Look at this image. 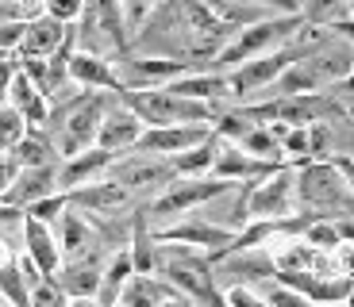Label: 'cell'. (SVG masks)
Instances as JSON below:
<instances>
[{
	"label": "cell",
	"mask_w": 354,
	"mask_h": 307,
	"mask_svg": "<svg viewBox=\"0 0 354 307\" xmlns=\"http://www.w3.org/2000/svg\"><path fill=\"white\" fill-rule=\"evenodd\" d=\"M212 158H216V135H208L204 142L189 146L185 154L169 158V166H174L177 177H212Z\"/></svg>",
	"instance_id": "cell-25"
},
{
	"label": "cell",
	"mask_w": 354,
	"mask_h": 307,
	"mask_svg": "<svg viewBox=\"0 0 354 307\" xmlns=\"http://www.w3.org/2000/svg\"><path fill=\"white\" fill-rule=\"evenodd\" d=\"M115 97L131 115H139L142 127H212L220 108H227L177 97L169 88H135V92H115Z\"/></svg>",
	"instance_id": "cell-2"
},
{
	"label": "cell",
	"mask_w": 354,
	"mask_h": 307,
	"mask_svg": "<svg viewBox=\"0 0 354 307\" xmlns=\"http://www.w3.org/2000/svg\"><path fill=\"white\" fill-rule=\"evenodd\" d=\"M328 307H354V296H351V299H343V304H328Z\"/></svg>",
	"instance_id": "cell-44"
},
{
	"label": "cell",
	"mask_w": 354,
	"mask_h": 307,
	"mask_svg": "<svg viewBox=\"0 0 354 307\" xmlns=\"http://www.w3.org/2000/svg\"><path fill=\"white\" fill-rule=\"evenodd\" d=\"M335 158V123H308V161Z\"/></svg>",
	"instance_id": "cell-28"
},
{
	"label": "cell",
	"mask_w": 354,
	"mask_h": 307,
	"mask_svg": "<svg viewBox=\"0 0 354 307\" xmlns=\"http://www.w3.org/2000/svg\"><path fill=\"white\" fill-rule=\"evenodd\" d=\"M212 127H147L135 142V154H151V158H177L189 146L204 142Z\"/></svg>",
	"instance_id": "cell-13"
},
{
	"label": "cell",
	"mask_w": 354,
	"mask_h": 307,
	"mask_svg": "<svg viewBox=\"0 0 354 307\" xmlns=\"http://www.w3.org/2000/svg\"><path fill=\"white\" fill-rule=\"evenodd\" d=\"M66 307H100L97 299H66Z\"/></svg>",
	"instance_id": "cell-43"
},
{
	"label": "cell",
	"mask_w": 354,
	"mask_h": 307,
	"mask_svg": "<svg viewBox=\"0 0 354 307\" xmlns=\"http://www.w3.org/2000/svg\"><path fill=\"white\" fill-rule=\"evenodd\" d=\"M27 281H24V273H19V265H16V257L12 261H4L0 265V299L8 307H27Z\"/></svg>",
	"instance_id": "cell-27"
},
{
	"label": "cell",
	"mask_w": 354,
	"mask_h": 307,
	"mask_svg": "<svg viewBox=\"0 0 354 307\" xmlns=\"http://www.w3.org/2000/svg\"><path fill=\"white\" fill-rule=\"evenodd\" d=\"M16 73H19L16 54H8V58H0V104L8 100V88H12V81H16Z\"/></svg>",
	"instance_id": "cell-36"
},
{
	"label": "cell",
	"mask_w": 354,
	"mask_h": 307,
	"mask_svg": "<svg viewBox=\"0 0 354 307\" xmlns=\"http://www.w3.org/2000/svg\"><path fill=\"white\" fill-rule=\"evenodd\" d=\"M104 261H108V250H93V254L70 257V261L58 265L54 281H58V288L66 292V299H97Z\"/></svg>",
	"instance_id": "cell-11"
},
{
	"label": "cell",
	"mask_w": 354,
	"mask_h": 307,
	"mask_svg": "<svg viewBox=\"0 0 354 307\" xmlns=\"http://www.w3.org/2000/svg\"><path fill=\"white\" fill-rule=\"evenodd\" d=\"M112 161H115V154H108V150H100V146H88V150H81V154H73V158H62L58 161V192H73L81 184L104 177Z\"/></svg>",
	"instance_id": "cell-18"
},
{
	"label": "cell",
	"mask_w": 354,
	"mask_h": 307,
	"mask_svg": "<svg viewBox=\"0 0 354 307\" xmlns=\"http://www.w3.org/2000/svg\"><path fill=\"white\" fill-rule=\"evenodd\" d=\"M235 184L231 181H220V177H177L174 184H166L158 196H151V200L142 204V219L154 227H162L166 219H185V215H193L196 208H204V204H212L216 196L231 192Z\"/></svg>",
	"instance_id": "cell-4"
},
{
	"label": "cell",
	"mask_w": 354,
	"mask_h": 307,
	"mask_svg": "<svg viewBox=\"0 0 354 307\" xmlns=\"http://www.w3.org/2000/svg\"><path fill=\"white\" fill-rule=\"evenodd\" d=\"M27 135V123H24V115L16 112V108H8V104H0V150H12L19 139Z\"/></svg>",
	"instance_id": "cell-30"
},
{
	"label": "cell",
	"mask_w": 354,
	"mask_h": 307,
	"mask_svg": "<svg viewBox=\"0 0 354 307\" xmlns=\"http://www.w3.org/2000/svg\"><path fill=\"white\" fill-rule=\"evenodd\" d=\"M66 200H70V208L85 211V215H124V211L142 208L127 188H120V184L108 181V177H97V181H88V184H81V188H73V192H66Z\"/></svg>",
	"instance_id": "cell-10"
},
{
	"label": "cell",
	"mask_w": 354,
	"mask_h": 307,
	"mask_svg": "<svg viewBox=\"0 0 354 307\" xmlns=\"http://www.w3.org/2000/svg\"><path fill=\"white\" fill-rule=\"evenodd\" d=\"M104 177H108V181H115L120 188H127L139 204H147L151 196H158L166 184L177 181L169 158H151V154H135V150L120 154V158L108 166Z\"/></svg>",
	"instance_id": "cell-7"
},
{
	"label": "cell",
	"mask_w": 354,
	"mask_h": 307,
	"mask_svg": "<svg viewBox=\"0 0 354 307\" xmlns=\"http://www.w3.org/2000/svg\"><path fill=\"white\" fill-rule=\"evenodd\" d=\"M301 50H304V46L289 39V43L277 46V50L258 54V58H250V61H243V66H235L231 73H223V77H227V92H231V108L250 104L254 97H262L266 88L274 85V81L281 77L285 70H289L292 61L301 58Z\"/></svg>",
	"instance_id": "cell-5"
},
{
	"label": "cell",
	"mask_w": 354,
	"mask_h": 307,
	"mask_svg": "<svg viewBox=\"0 0 354 307\" xmlns=\"http://www.w3.org/2000/svg\"><path fill=\"white\" fill-rule=\"evenodd\" d=\"M270 307H316V304H308L304 296H297V292H289V288H270V299H266Z\"/></svg>",
	"instance_id": "cell-35"
},
{
	"label": "cell",
	"mask_w": 354,
	"mask_h": 307,
	"mask_svg": "<svg viewBox=\"0 0 354 307\" xmlns=\"http://www.w3.org/2000/svg\"><path fill=\"white\" fill-rule=\"evenodd\" d=\"M169 292L174 288L162 281L158 273H151V277H139V273H135L131 281L124 284V292H120V304L124 307H158Z\"/></svg>",
	"instance_id": "cell-24"
},
{
	"label": "cell",
	"mask_w": 354,
	"mask_h": 307,
	"mask_svg": "<svg viewBox=\"0 0 354 307\" xmlns=\"http://www.w3.org/2000/svg\"><path fill=\"white\" fill-rule=\"evenodd\" d=\"M127 254H131V265H135L139 277H151V273L158 269V242H154V235H151V223L142 219V208H139V215H135Z\"/></svg>",
	"instance_id": "cell-23"
},
{
	"label": "cell",
	"mask_w": 354,
	"mask_h": 307,
	"mask_svg": "<svg viewBox=\"0 0 354 307\" xmlns=\"http://www.w3.org/2000/svg\"><path fill=\"white\" fill-rule=\"evenodd\" d=\"M277 166H270V161H258L250 158L247 150H239L235 142H223L220 135H216V158H212V177H220V181H258V177L274 173Z\"/></svg>",
	"instance_id": "cell-16"
},
{
	"label": "cell",
	"mask_w": 354,
	"mask_h": 307,
	"mask_svg": "<svg viewBox=\"0 0 354 307\" xmlns=\"http://www.w3.org/2000/svg\"><path fill=\"white\" fill-rule=\"evenodd\" d=\"M19 254L31 257L43 277H54L58 265H62V254H58V242H54V230L46 223H35V219H24V246H19Z\"/></svg>",
	"instance_id": "cell-19"
},
{
	"label": "cell",
	"mask_w": 354,
	"mask_h": 307,
	"mask_svg": "<svg viewBox=\"0 0 354 307\" xmlns=\"http://www.w3.org/2000/svg\"><path fill=\"white\" fill-rule=\"evenodd\" d=\"M331 227H335L343 246H354V219H331Z\"/></svg>",
	"instance_id": "cell-39"
},
{
	"label": "cell",
	"mask_w": 354,
	"mask_h": 307,
	"mask_svg": "<svg viewBox=\"0 0 354 307\" xmlns=\"http://www.w3.org/2000/svg\"><path fill=\"white\" fill-rule=\"evenodd\" d=\"M70 208V200H66V192H50V196H43V200H35L31 208H24V215L27 219H35V223H46L50 227L62 211Z\"/></svg>",
	"instance_id": "cell-29"
},
{
	"label": "cell",
	"mask_w": 354,
	"mask_h": 307,
	"mask_svg": "<svg viewBox=\"0 0 354 307\" xmlns=\"http://www.w3.org/2000/svg\"><path fill=\"white\" fill-rule=\"evenodd\" d=\"M0 58H8V54H0Z\"/></svg>",
	"instance_id": "cell-48"
},
{
	"label": "cell",
	"mask_w": 354,
	"mask_h": 307,
	"mask_svg": "<svg viewBox=\"0 0 354 307\" xmlns=\"http://www.w3.org/2000/svg\"><path fill=\"white\" fill-rule=\"evenodd\" d=\"M154 242H174V246H189V250H201V254H208V261H216V257H223L231 250V242H235V230L227 227H216V223L201 219V215H185V219L177 223H162V227L151 230Z\"/></svg>",
	"instance_id": "cell-9"
},
{
	"label": "cell",
	"mask_w": 354,
	"mask_h": 307,
	"mask_svg": "<svg viewBox=\"0 0 354 307\" xmlns=\"http://www.w3.org/2000/svg\"><path fill=\"white\" fill-rule=\"evenodd\" d=\"M274 257H270V246H250V250H231V254L216 257L212 261V277L216 284L223 277H235L239 284H254V281H274Z\"/></svg>",
	"instance_id": "cell-12"
},
{
	"label": "cell",
	"mask_w": 354,
	"mask_h": 307,
	"mask_svg": "<svg viewBox=\"0 0 354 307\" xmlns=\"http://www.w3.org/2000/svg\"><path fill=\"white\" fill-rule=\"evenodd\" d=\"M328 92H331V97L339 100V104H343V112H346V115L354 112V73H351V77H343V81H339V85H331Z\"/></svg>",
	"instance_id": "cell-38"
},
{
	"label": "cell",
	"mask_w": 354,
	"mask_h": 307,
	"mask_svg": "<svg viewBox=\"0 0 354 307\" xmlns=\"http://www.w3.org/2000/svg\"><path fill=\"white\" fill-rule=\"evenodd\" d=\"M301 23L304 19H301V12H297V16H262V19H254V23L239 27V31L220 46V54L212 58V66H208L204 73H231L235 66L258 58V54L277 50V46H285L292 35H297Z\"/></svg>",
	"instance_id": "cell-3"
},
{
	"label": "cell",
	"mask_w": 354,
	"mask_h": 307,
	"mask_svg": "<svg viewBox=\"0 0 354 307\" xmlns=\"http://www.w3.org/2000/svg\"><path fill=\"white\" fill-rule=\"evenodd\" d=\"M301 19L312 27H335L346 19V0H301Z\"/></svg>",
	"instance_id": "cell-26"
},
{
	"label": "cell",
	"mask_w": 354,
	"mask_h": 307,
	"mask_svg": "<svg viewBox=\"0 0 354 307\" xmlns=\"http://www.w3.org/2000/svg\"><path fill=\"white\" fill-rule=\"evenodd\" d=\"M81 8H85V0H43V16L58 19V23H77Z\"/></svg>",
	"instance_id": "cell-31"
},
{
	"label": "cell",
	"mask_w": 354,
	"mask_h": 307,
	"mask_svg": "<svg viewBox=\"0 0 354 307\" xmlns=\"http://www.w3.org/2000/svg\"><path fill=\"white\" fill-rule=\"evenodd\" d=\"M70 81L85 92H120L115 85V70L108 58H97V54H70Z\"/></svg>",
	"instance_id": "cell-21"
},
{
	"label": "cell",
	"mask_w": 354,
	"mask_h": 307,
	"mask_svg": "<svg viewBox=\"0 0 354 307\" xmlns=\"http://www.w3.org/2000/svg\"><path fill=\"white\" fill-rule=\"evenodd\" d=\"M235 4L258 8V12H266V16H297V12H301L297 0H235Z\"/></svg>",
	"instance_id": "cell-33"
},
{
	"label": "cell",
	"mask_w": 354,
	"mask_h": 307,
	"mask_svg": "<svg viewBox=\"0 0 354 307\" xmlns=\"http://www.w3.org/2000/svg\"><path fill=\"white\" fill-rule=\"evenodd\" d=\"M158 307H196V304H193V299H185V296H181V292H169V296L162 299Z\"/></svg>",
	"instance_id": "cell-42"
},
{
	"label": "cell",
	"mask_w": 354,
	"mask_h": 307,
	"mask_svg": "<svg viewBox=\"0 0 354 307\" xmlns=\"http://www.w3.org/2000/svg\"><path fill=\"white\" fill-rule=\"evenodd\" d=\"M247 223L250 219H292L297 215V166H277L274 173L247 181Z\"/></svg>",
	"instance_id": "cell-6"
},
{
	"label": "cell",
	"mask_w": 354,
	"mask_h": 307,
	"mask_svg": "<svg viewBox=\"0 0 354 307\" xmlns=\"http://www.w3.org/2000/svg\"><path fill=\"white\" fill-rule=\"evenodd\" d=\"M147 131L139 123V115H131L124 104H120V97H112V104H108L104 119H100V131H97V146L108 150V154H127V150H135V142H139V135Z\"/></svg>",
	"instance_id": "cell-14"
},
{
	"label": "cell",
	"mask_w": 354,
	"mask_h": 307,
	"mask_svg": "<svg viewBox=\"0 0 354 307\" xmlns=\"http://www.w3.org/2000/svg\"><path fill=\"white\" fill-rule=\"evenodd\" d=\"M16 173H19V161L12 158V150H0V196L8 192V184L16 181Z\"/></svg>",
	"instance_id": "cell-37"
},
{
	"label": "cell",
	"mask_w": 354,
	"mask_h": 307,
	"mask_svg": "<svg viewBox=\"0 0 354 307\" xmlns=\"http://www.w3.org/2000/svg\"><path fill=\"white\" fill-rule=\"evenodd\" d=\"M70 27H73V23H70ZM70 27L58 23V19H50V16L27 19V31H24V43H19L16 58H50V54L66 43Z\"/></svg>",
	"instance_id": "cell-20"
},
{
	"label": "cell",
	"mask_w": 354,
	"mask_h": 307,
	"mask_svg": "<svg viewBox=\"0 0 354 307\" xmlns=\"http://www.w3.org/2000/svg\"><path fill=\"white\" fill-rule=\"evenodd\" d=\"M27 23H0V54H16L24 43Z\"/></svg>",
	"instance_id": "cell-34"
},
{
	"label": "cell",
	"mask_w": 354,
	"mask_h": 307,
	"mask_svg": "<svg viewBox=\"0 0 354 307\" xmlns=\"http://www.w3.org/2000/svg\"><path fill=\"white\" fill-rule=\"evenodd\" d=\"M351 73H354V46L331 31L328 39L304 46L301 58L292 61L262 97L270 100V97H297V92H328L331 85H339Z\"/></svg>",
	"instance_id": "cell-1"
},
{
	"label": "cell",
	"mask_w": 354,
	"mask_h": 307,
	"mask_svg": "<svg viewBox=\"0 0 354 307\" xmlns=\"http://www.w3.org/2000/svg\"><path fill=\"white\" fill-rule=\"evenodd\" d=\"M112 70H115L120 92H135V88H162V85H169V81L185 77L189 66L185 61H174V58H154V54L124 50L120 58H112Z\"/></svg>",
	"instance_id": "cell-8"
},
{
	"label": "cell",
	"mask_w": 354,
	"mask_h": 307,
	"mask_svg": "<svg viewBox=\"0 0 354 307\" xmlns=\"http://www.w3.org/2000/svg\"><path fill=\"white\" fill-rule=\"evenodd\" d=\"M339 166V173L346 177V184H351V192H354V158H331Z\"/></svg>",
	"instance_id": "cell-40"
},
{
	"label": "cell",
	"mask_w": 354,
	"mask_h": 307,
	"mask_svg": "<svg viewBox=\"0 0 354 307\" xmlns=\"http://www.w3.org/2000/svg\"><path fill=\"white\" fill-rule=\"evenodd\" d=\"M108 307H124V304H108Z\"/></svg>",
	"instance_id": "cell-47"
},
{
	"label": "cell",
	"mask_w": 354,
	"mask_h": 307,
	"mask_svg": "<svg viewBox=\"0 0 354 307\" xmlns=\"http://www.w3.org/2000/svg\"><path fill=\"white\" fill-rule=\"evenodd\" d=\"M254 307H270V304H266V299H258V304H254Z\"/></svg>",
	"instance_id": "cell-46"
},
{
	"label": "cell",
	"mask_w": 354,
	"mask_h": 307,
	"mask_svg": "<svg viewBox=\"0 0 354 307\" xmlns=\"http://www.w3.org/2000/svg\"><path fill=\"white\" fill-rule=\"evenodd\" d=\"M12 158L19 161V169H35V166H54L58 150H54L50 135L43 127H27V135L12 146Z\"/></svg>",
	"instance_id": "cell-22"
},
{
	"label": "cell",
	"mask_w": 354,
	"mask_h": 307,
	"mask_svg": "<svg viewBox=\"0 0 354 307\" xmlns=\"http://www.w3.org/2000/svg\"><path fill=\"white\" fill-rule=\"evenodd\" d=\"M158 4V0H120V8H124V27H127V35H135L142 27V19L151 16V8Z\"/></svg>",
	"instance_id": "cell-32"
},
{
	"label": "cell",
	"mask_w": 354,
	"mask_h": 307,
	"mask_svg": "<svg viewBox=\"0 0 354 307\" xmlns=\"http://www.w3.org/2000/svg\"><path fill=\"white\" fill-rule=\"evenodd\" d=\"M58 192V161L54 166H35V169H19L16 181L8 184V192L0 196V204H8V208H31L35 200L43 196Z\"/></svg>",
	"instance_id": "cell-17"
},
{
	"label": "cell",
	"mask_w": 354,
	"mask_h": 307,
	"mask_svg": "<svg viewBox=\"0 0 354 307\" xmlns=\"http://www.w3.org/2000/svg\"><path fill=\"white\" fill-rule=\"evenodd\" d=\"M346 19H354V0H346Z\"/></svg>",
	"instance_id": "cell-45"
},
{
	"label": "cell",
	"mask_w": 354,
	"mask_h": 307,
	"mask_svg": "<svg viewBox=\"0 0 354 307\" xmlns=\"http://www.w3.org/2000/svg\"><path fill=\"white\" fill-rule=\"evenodd\" d=\"M331 31H335L339 39H346V43L354 46V19H343V23H335V27H331Z\"/></svg>",
	"instance_id": "cell-41"
},
{
	"label": "cell",
	"mask_w": 354,
	"mask_h": 307,
	"mask_svg": "<svg viewBox=\"0 0 354 307\" xmlns=\"http://www.w3.org/2000/svg\"><path fill=\"white\" fill-rule=\"evenodd\" d=\"M50 230H54V242H58L62 261L81 257V254H93V250H104V246L97 242V235H93V223H88L77 208H66L62 215L50 223Z\"/></svg>",
	"instance_id": "cell-15"
}]
</instances>
